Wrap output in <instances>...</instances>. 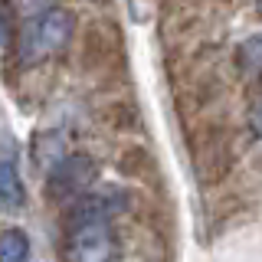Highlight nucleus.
<instances>
[{
	"mask_svg": "<svg viewBox=\"0 0 262 262\" xmlns=\"http://www.w3.org/2000/svg\"><path fill=\"white\" fill-rule=\"evenodd\" d=\"M98 177V167L92 158H85V154H69V158H62L59 164L53 167V174H49V193L53 196H82L89 184Z\"/></svg>",
	"mask_w": 262,
	"mask_h": 262,
	"instance_id": "obj_3",
	"label": "nucleus"
},
{
	"mask_svg": "<svg viewBox=\"0 0 262 262\" xmlns=\"http://www.w3.org/2000/svg\"><path fill=\"white\" fill-rule=\"evenodd\" d=\"M256 10H259V16H262V0H256Z\"/></svg>",
	"mask_w": 262,
	"mask_h": 262,
	"instance_id": "obj_11",
	"label": "nucleus"
},
{
	"mask_svg": "<svg viewBox=\"0 0 262 262\" xmlns=\"http://www.w3.org/2000/svg\"><path fill=\"white\" fill-rule=\"evenodd\" d=\"M236 62L246 72H262V33H252L239 43V53H236Z\"/></svg>",
	"mask_w": 262,
	"mask_h": 262,
	"instance_id": "obj_7",
	"label": "nucleus"
},
{
	"mask_svg": "<svg viewBox=\"0 0 262 262\" xmlns=\"http://www.w3.org/2000/svg\"><path fill=\"white\" fill-rule=\"evenodd\" d=\"M125 210V193L118 190H102V193H85L72 203L69 210V220L72 226H82V223H108L115 213Z\"/></svg>",
	"mask_w": 262,
	"mask_h": 262,
	"instance_id": "obj_4",
	"label": "nucleus"
},
{
	"mask_svg": "<svg viewBox=\"0 0 262 262\" xmlns=\"http://www.w3.org/2000/svg\"><path fill=\"white\" fill-rule=\"evenodd\" d=\"M49 4L53 0H10V7L23 16H39L43 10H49Z\"/></svg>",
	"mask_w": 262,
	"mask_h": 262,
	"instance_id": "obj_8",
	"label": "nucleus"
},
{
	"mask_svg": "<svg viewBox=\"0 0 262 262\" xmlns=\"http://www.w3.org/2000/svg\"><path fill=\"white\" fill-rule=\"evenodd\" d=\"M252 128H256L259 135H262V102L256 105V112H252Z\"/></svg>",
	"mask_w": 262,
	"mask_h": 262,
	"instance_id": "obj_9",
	"label": "nucleus"
},
{
	"mask_svg": "<svg viewBox=\"0 0 262 262\" xmlns=\"http://www.w3.org/2000/svg\"><path fill=\"white\" fill-rule=\"evenodd\" d=\"M30 259V236L23 229H0V262H27Z\"/></svg>",
	"mask_w": 262,
	"mask_h": 262,
	"instance_id": "obj_6",
	"label": "nucleus"
},
{
	"mask_svg": "<svg viewBox=\"0 0 262 262\" xmlns=\"http://www.w3.org/2000/svg\"><path fill=\"white\" fill-rule=\"evenodd\" d=\"M76 33V13L66 7H49L39 16H33L23 30V43H20V62H43L49 56H56L59 49H66V43Z\"/></svg>",
	"mask_w": 262,
	"mask_h": 262,
	"instance_id": "obj_1",
	"label": "nucleus"
},
{
	"mask_svg": "<svg viewBox=\"0 0 262 262\" xmlns=\"http://www.w3.org/2000/svg\"><path fill=\"white\" fill-rule=\"evenodd\" d=\"M23 200H27V193H23L20 170L13 167V161L0 158V207L4 210H20Z\"/></svg>",
	"mask_w": 262,
	"mask_h": 262,
	"instance_id": "obj_5",
	"label": "nucleus"
},
{
	"mask_svg": "<svg viewBox=\"0 0 262 262\" xmlns=\"http://www.w3.org/2000/svg\"><path fill=\"white\" fill-rule=\"evenodd\" d=\"M7 36H10V30H7V20H4V13H0V49L7 46Z\"/></svg>",
	"mask_w": 262,
	"mask_h": 262,
	"instance_id": "obj_10",
	"label": "nucleus"
},
{
	"mask_svg": "<svg viewBox=\"0 0 262 262\" xmlns=\"http://www.w3.org/2000/svg\"><path fill=\"white\" fill-rule=\"evenodd\" d=\"M118 252L121 243L112 223H82L69 229V239H66L69 262H115Z\"/></svg>",
	"mask_w": 262,
	"mask_h": 262,
	"instance_id": "obj_2",
	"label": "nucleus"
}]
</instances>
